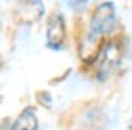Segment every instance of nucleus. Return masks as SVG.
<instances>
[{
	"instance_id": "f257e3e1",
	"label": "nucleus",
	"mask_w": 132,
	"mask_h": 130,
	"mask_svg": "<svg viewBox=\"0 0 132 130\" xmlns=\"http://www.w3.org/2000/svg\"><path fill=\"white\" fill-rule=\"evenodd\" d=\"M115 21V8L111 3H104L99 5L91 18L90 28V38H96L107 33L114 26Z\"/></svg>"
},
{
	"instance_id": "f03ea898",
	"label": "nucleus",
	"mask_w": 132,
	"mask_h": 130,
	"mask_svg": "<svg viewBox=\"0 0 132 130\" xmlns=\"http://www.w3.org/2000/svg\"><path fill=\"white\" fill-rule=\"evenodd\" d=\"M66 37V26L65 20L61 13H53L49 17L48 26H46V42L48 46L58 50L63 46Z\"/></svg>"
},
{
	"instance_id": "7ed1b4c3",
	"label": "nucleus",
	"mask_w": 132,
	"mask_h": 130,
	"mask_svg": "<svg viewBox=\"0 0 132 130\" xmlns=\"http://www.w3.org/2000/svg\"><path fill=\"white\" fill-rule=\"evenodd\" d=\"M11 130H38V120L32 106H28L19 114Z\"/></svg>"
}]
</instances>
